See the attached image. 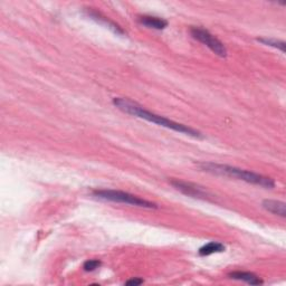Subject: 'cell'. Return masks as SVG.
I'll list each match as a JSON object with an SVG mask.
<instances>
[{"label":"cell","mask_w":286,"mask_h":286,"mask_svg":"<svg viewBox=\"0 0 286 286\" xmlns=\"http://www.w3.org/2000/svg\"><path fill=\"white\" fill-rule=\"evenodd\" d=\"M138 20L141 25L146 26L148 28H152V30H157V31H162L165 27H168V20L160 18V17H156V16L143 15V16L139 17Z\"/></svg>","instance_id":"52a82bcc"},{"label":"cell","mask_w":286,"mask_h":286,"mask_svg":"<svg viewBox=\"0 0 286 286\" xmlns=\"http://www.w3.org/2000/svg\"><path fill=\"white\" fill-rule=\"evenodd\" d=\"M84 13L85 15H87L88 17H90L91 19H93L94 21H96L97 24H101L103 26H105L106 28H108V30L112 31L114 34H117V35H125V33L123 28L118 25L117 22H114L113 20L111 19H108L107 17H105L103 14H101L100 11H97L95 10L94 8H85L84 10Z\"/></svg>","instance_id":"8992f818"},{"label":"cell","mask_w":286,"mask_h":286,"mask_svg":"<svg viewBox=\"0 0 286 286\" xmlns=\"http://www.w3.org/2000/svg\"><path fill=\"white\" fill-rule=\"evenodd\" d=\"M263 208L267 210L268 213L282 217V218L286 216V205L283 202H279V200L266 199L263 202Z\"/></svg>","instance_id":"ba28073f"},{"label":"cell","mask_w":286,"mask_h":286,"mask_svg":"<svg viewBox=\"0 0 286 286\" xmlns=\"http://www.w3.org/2000/svg\"><path fill=\"white\" fill-rule=\"evenodd\" d=\"M230 277L232 279L242 281V282H245L250 285H262L263 283H264L259 276L256 275V274L250 273V272H242V271L233 272L230 274Z\"/></svg>","instance_id":"9c48e42d"},{"label":"cell","mask_w":286,"mask_h":286,"mask_svg":"<svg viewBox=\"0 0 286 286\" xmlns=\"http://www.w3.org/2000/svg\"><path fill=\"white\" fill-rule=\"evenodd\" d=\"M226 247L224 244H221L219 242H210L208 244L204 245L203 247H200L198 250V254L200 256H209L217 253H222L225 251Z\"/></svg>","instance_id":"30bf717a"},{"label":"cell","mask_w":286,"mask_h":286,"mask_svg":"<svg viewBox=\"0 0 286 286\" xmlns=\"http://www.w3.org/2000/svg\"><path fill=\"white\" fill-rule=\"evenodd\" d=\"M102 262L99 260H89L83 264V268L85 272H94L97 268H100Z\"/></svg>","instance_id":"7c38bea8"},{"label":"cell","mask_w":286,"mask_h":286,"mask_svg":"<svg viewBox=\"0 0 286 286\" xmlns=\"http://www.w3.org/2000/svg\"><path fill=\"white\" fill-rule=\"evenodd\" d=\"M199 168L206 171V173L235 178L237 180L247 182V184L266 188V189H272V188L275 187V181L270 178V177L262 176L260 174L253 173V171L232 167V165L218 164L214 162H203L199 163Z\"/></svg>","instance_id":"7a4b0ae2"},{"label":"cell","mask_w":286,"mask_h":286,"mask_svg":"<svg viewBox=\"0 0 286 286\" xmlns=\"http://www.w3.org/2000/svg\"><path fill=\"white\" fill-rule=\"evenodd\" d=\"M190 34L194 39H197L198 42L206 45V46H207L211 51H214L216 55L222 57V59L227 57V48L224 43L220 42L219 39L214 36L209 31L205 30L203 27L194 26L190 28Z\"/></svg>","instance_id":"277c9868"},{"label":"cell","mask_w":286,"mask_h":286,"mask_svg":"<svg viewBox=\"0 0 286 286\" xmlns=\"http://www.w3.org/2000/svg\"><path fill=\"white\" fill-rule=\"evenodd\" d=\"M93 197L104 202H112V203H120V204H127L135 207L141 208H149V209H157V204L149 202L143 198H140L134 194H131L125 191L120 190H112V189H102V190H94L92 192Z\"/></svg>","instance_id":"3957f363"},{"label":"cell","mask_w":286,"mask_h":286,"mask_svg":"<svg viewBox=\"0 0 286 286\" xmlns=\"http://www.w3.org/2000/svg\"><path fill=\"white\" fill-rule=\"evenodd\" d=\"M112 103H113V105L118 107L120 111L127 113V114H129V116L143 119L148 122H152L154 124L160 125V127L176 131V132H178V133L192 136V138H194V139L204 138V135L202 132H200V131L194 130L190 127H188V125L175 122V121H173V120L167 119L164 117L158 116V114H156V113L146 110L145 107L139 105L138 103H135L131 100L123 99V97H114Z\"/></svg>","instance_id":"6da1fadb"},{"label":"cell","mask_w":286,"mask_h":286,"mask_svg":"<svg viewBox=\"0 0 286 286\" xmlns=\"http://www.w3.org/2000/svg\"><path fill=\"white\" fill-rule=\"evenodd\" d=\"M170 185L188 197L203 199V200H208L211 197V194L207 190L204 189L203 187L192 184V182H187L179 179H171Z\"/></svg>","instance_id":"5b68a950"},{"label":"cell","mask_w":286,"mask_h":286,"mask_svg":"<svg viewBox=\"0 0 286 286\" xmlns=\"http://www.w3.org/2000/svg\"><path fill=\"white\" fill-rule=\"evenodd\" d=\"M257 42L262 43L263 45H266V46L277 48L278 50H281L282 53H285L286 44H285V42H283V41H279V39L263 37V38H257Z\"/></svg>","instance_id":"8fae6325"},{"label":"cell","mask_w":286,"mask_h":286,"mask_svg":"<svg viewBox=\"0 0 286 286\" xmlns=\"http://www.w3.org/2000/svg\"><path fill=\"white\" fill-rule=\"evenodd\" d=\"M143 279L140 278V277H134V278H131V279H128L127 282H125V285H141L143 284Z\"/></svg>","instance_id":"4fadbf2b"}]
</instances>
